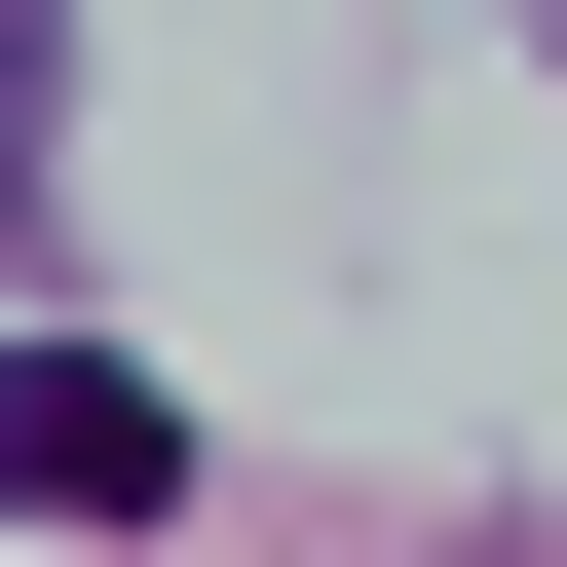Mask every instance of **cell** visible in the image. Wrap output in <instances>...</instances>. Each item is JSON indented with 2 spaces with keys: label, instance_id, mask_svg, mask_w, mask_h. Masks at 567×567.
Returning a JSON list of instances; mask_svg holds the SVG:
<instances>
[{
  "label": "cell",
  "instance_id": "cell-1",
  "mask_svg": "<svg viewBox=\"0 0 567 567\" xmlns=\"http://www.w3.org/2000/svg\"><path fill=\"white\" fill-rule=\"evenodd\" d=\"M0 492H39V529H152V492H189V416H152L114 341H39V379H0Z\"/></svg>",
  "mask_w": 567,
  "mask_h": 567
},
{
  "label": "cell",
  "instance_id": "cell-2",
  "mask_svg": "<svg viewBox=\"0 0 567 567\" xmlns=\"http://www.w3.org/2000/svg\"><path fill=\"white\" fill-rule=\"evenodd\" d=\"M39 152H76V0H0V189H39Z\"/></svg>",
  "mask_w": 567,
  "mask_h": 567
}]
</instances>
